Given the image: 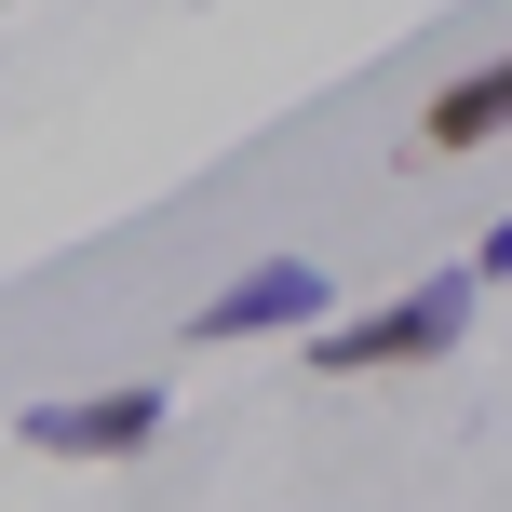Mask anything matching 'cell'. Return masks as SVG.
Masks as SVG:
<instances>
[{"mask_svg":"<svg viewBox=\"0 0 512 512\" xmlns=\"http://www.w3.org/2000/svg\"><path fill=\"white\" fill-rule=\"evenodd\" d=\"M472 283H512V216H486V243H472Z\"/></svg>","mask_w":512,"mask_h":512,"instance_id":"5","label":"cell"},{"mask_svg":"<svg viewBox=\"0 0 512 512\" xmlns=\"http://www.w3.org/2000/svg\"><path fill=\"white\" fill-rule=\"evenodd\" d=\"M472 297H486L472 270H432L418 297L364 310V324H310V378H378V364H445V351H459V324H472Z\"/></svg>","mask_w":512,"mask_h":512,"instance_id":"1","label":"cell"},{"mask_svg":"<svg viewBox=\"0 0 512 512\" xmlns=\"http://www.w3.org/2000/svg\"><path fill=\"white\" fill-rule=\"evenodd\" d=\"M149 432H162V391H149V378L81 391V405H27V418H14V445H41V459H149Z\"/></svg>","mask_w":512,"mask_h":512,"instance_id":"3","label":"cell"},{"mask_svg":"<svg viewBox=\"0 0 512 512\" xmlns=\"http://www.w3.org/2000/svg\"><path fill=\"white\" fill-rule=\"evenodd\" d=\"M337 310V283H324V256H256V270H230L203 310H189V337H283V324H324Z\"/></svg>","mask_w":512,"mask_h":512,"instance_id":"2","label":"cell"},{"mask_svg":"<svg viewBox=\"0 0 512 512\" xmlns=\"http://www.w3.org/2000/svg\"><path fill=\"white\" fill-rule=\"evenodd\" d=\"M499 135H512V54L499 68H459L432 108H418V149L432 162H472V149H499Z\"/></svg>","mask_w":512,"mask_h":512,"instance_id":"4","label":"cell"}]
</instances>
